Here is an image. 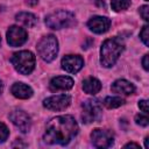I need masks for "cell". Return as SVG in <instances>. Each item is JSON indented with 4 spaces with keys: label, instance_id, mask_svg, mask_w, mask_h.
Returning a JSON list of instances; mask_svg holds the SVG:
<instances>
[{
    "label": "cell",
    "instance_id": "cell-2",
    "mask_svg": "<svg viewBox=\"0 0 149 149\" xmlns=\"http://www.w3.org/2000/svg\"><path fill=\"white\" fill-rule=\"evenodd\" d=\"M125 49V43L120 37H112L104 41L100 48V63L104 68H112Z\"/></svg>",
    "mask_w": 149,
    "mask_h": 149
},
{
    "label": "cell",
    "instance_id": "cell-30",
    "mask_svg": "<svg viewBox=\"0 0 149 149\" xmlns=\"http://www.w3.org/2000/svg\"><path fill=\"white\" fill-rule=\"evenodd\" d=\"M0 44H1V37H0Z\"/></svg>",
    "mask_w": 149,
    "mask_h": 149
},
{
    "label": "cell",
    "instance_id": "cell-27",
    "mask_svg": "<svg viewBox=\"0 0 149 149\" xmlns=\"http://www.w3.org/2000/svg\"><path fill=\"white\" fill-rule=\"evenodd\" d=\"M38 2V0H26V3L29 6H35Z\"/></svg>",
    "mask_w": 149,
    "mask_h": 149
},
{
    "label": "cell",
    "instance_id": "cell-23",
    "mask_svg": "<svg viewBox=\"0 0 149 149\" xmlns=\"http://www.w3.org/2000/svg\"><path fill=\"white\" fill-rule=\"evenodd\" d=\"M148 12H149V6H147V5H143V6H141V7L139 8V13H140V15L142 16V19H143L144 21H148V20H149Z\"/></svg>",
    "mask_w": 149,
    "mask_h": 149
},
{
    "label": "cell",
    "instance_id": "cell-29",
    "mask_svg": "<svg viewBox=\"0 0 149 149\" xmlns=\"http://www.w3.org/2000/svg\"><path fill=\"white\" fill-rule=\"evenodd\" d=\"M1 91H2V84H1V80H0V93H1Z\"/></svg>",
    "mask_w": 149,
    "mask_h": 149
},
{
    "label": "cell",
    "instance_id": "cell-13",
    "mask_svg": "<svg viewBox=\"0 0 149 149\" xmlns=\"http://www.w3.org/2000/svg\"><path fill=\"white\" fill-rule=\"evenodd\" d=\"M73 84H74V81L71 77H69V76H58V77H55L50 80L49 88L52 92L68 91V90L72 88Z\"/></svg>",
    "mask_w": 149,
    "mask_h": 149
},
{
    "label": "cell",
    "instance_id": "cell-17",
    "mask_svg": "<svg viewBox=\"0 0 149 149\" xmlns=\"http://www.w3.org/2000/svg\"><path fill=\"white\" fill-rule=\"evenodd\" d=\"M15 20L19 23H21V24H23L24 27H28V28H31L37 23V17L33 13H28V12H21L19 14H16Z\"/></svg>",
    "mask_w": 149,
    "mask_h": 149
},
{
    "label": "cell",
    "instance_id": "cell-7",
    "mask_svg": "<svg viewBox=\"0 0 149 149\" xmlns=\"http://www.w3.org/2000/svg\"><path fill=\"white\" fill-rule=\"evenodd\" d=\"M92 144L95 148H109L114 143V135L111 130L95 128L91 133Z\"/></svg>",
    "mask_w": 149,
    "mask_h": 149
},
{
    "label": "cell",
    "instance_id": "cell-25",
    "mask_svg": "<svg viewBox=\"0 0 149 149\" xmlns=\"http://www.w3.org/2000/svg\"><path fill=\"white\" fill-rule=\"evenodd\" d=\"M148 58H149V55H148V54H146V55L143 56V58H142V65H143V69H144L146 71L149 70V62H148Z\"/></svg>",
    "mask_w": 149,
    "mask_h": 149
},
{
    "label": "cell",
    "instance_id": "cell-22",
    "mask_svg": "<svg viewBox=\"0 0 149 149\" xmlns=\"http://www.w3.org/2000/svg\"><path fill=\"white\" fill-rule=\"evenodd\" d=\"M148 26L146 24V26H143L142 27V30L140 31V38H141V41L143 42V44L144 45H149V33H148Z\"/></svg>",
    "mask_w": 149,
    "mask_h": 149
},
{
    "label": "cell",
    "instance_id": "cell-16",
    "mask_svg": "<svg viewBox=\"0 0 149 149\" xmlns=\"http://www.w3.org/2000/svg\"><path fill=\"white\" fill-rule=\"evenodd\" d=\"M83 90L87 94H97L101 90V83L94 77H88L83 81Z\"/></svg>",
    "mask_w": 149,
    "mask_h": 149
},
{
    "label": "cell",
    "instance_id": "cell-8",
    "mask_svg": "<svg viewBox=\"0 0 149 149\" xmlns=\"http://www.w3.org/2000/svg\"><path fill=\"white\" fill-rule=\"evenodd\" d=\"M9 120L13 122V125L19 128L20 132L22 133H28L31 128V119L30 116L23 111V109H13L9 113Z\"/></svg>",
    "mask_w": 149,
    "mask_h": 149
},
{
    "label": "cell",
    "instance_id": "cell-24",
    "mask_svg": "<svg viewBox=\"0 0 149 149\" xmlns=\"http://www.w3.org/2000/svg\"><path fill=\"white\" fill-rule=\"evenodd\" d=\"M139 108L143 112V113H148V101L147 100H140L139 101Z\"/></svg>",
    "mask_w": 149,
    "mask_h": 149
},
{
    "label": "cell",
    "instance_id": "cell-28",
    "mask_svg": "<svg viewBox=\"0 0 149 149\" xmlns=\"http://www.w3.org/2000/svg\"><path fill=\"white\" fill-rule=\"evenodd\" d=\"M144 147H146V149L149 148V136H147V137L144 139Z\"/></svg>",
    "mask_w": 149,
    "mask_h": 149
},
{
    "label": "cell",
    "instance_id": "cell-18",
    "mask_svg": "<svg viewBox=\"0 0 149 149\" xmlns=\"http://www.w3.org/2000/svg\"><path fill=\"white\" fill-rule=\"evenodd\" d=\"M126 101L121 97H106L104 99V106L112 109V108H118L122 106Z\"/></svg>",
    "mask_w": 149,
    "mask_h": 149
},
{
    "label": "cell",
    "instance_id": "cell-20",
    "mask_svg": "<svg viewBox=\"0 0 149 149\" xmlns=\"http://www.w3.org/2000/svg\"><path fill=\"white\" fill-rule=\"evenodd\" d=\"M135 122L136 125L141 126V127H147L149 125V119L147 116V114H136L135 115Z\"/></svg>",
    "mask_w": 149,
    "mask_h": 149
},
{
    "label": "cell",
    "instance_id": "cell-5",
    "mask_svg": "<svg viewBox=\"0 0 149 149\" xmlns=\"http://www.w3.org/2000/svg\"><path fill=\"white\" fill-rule=\"evenodd\" d=\"M45 24L51 28V29H63V28H68L71 27L76 23V17L73 15V13L69 12V10H56L49 15L45 16L44 20Z\"/></svg>",
    "mask_w": 149,
    "mask_h": 149
},
{
    "label": "cell",
    "instance_id": "cell-26",
    "mask_svg": "<svg viewBox=\"0 0 149 149\" xmlns=\"http://www.w3.org/2000/svg\"><path fill=\"white\" fill-rule=\"evenodd\" d=\"M129 147H133V148H140V146L137 144V143H134V142H129V143H127V144H125V148H129Z\"/></svg>",
    "mask_w": 149,
    "mask_h": 149
},
{
    "label": "cell",
    "instance_id": "cell-15",
    "mask_svg": "<svg viewBox=\"0 0 149 149\" xmlns=\"http://www.w3.org/2000/svg\"><path fill=\"white\" fill-rule=\"evenodd\" d=\"M12 94L17 99H29L33 95V88L24 83H14L10 87Z\"/></svg>",
    "mask_w": 149,
    "mask_h": 149
},
{
    "label": "cell",
    "instance_id": "cell-12",
    "mask_svg": "<svg viewBox=\"0 0 149 149\" xmlns=\"http://www.w3.org/2000/svg\"><path fill=\"white\" fill-rule=\"evenodd\" d=\"M87 27L90 28L91 31H93L95 34H104L109 29L111 20L106 16L95 15V16H92L87 21Z\"/></svg>",
    "mask_w": 149,
    "mask_h": 149
},
{
    "label": "cell",
    "instance_id": "cell-14",
    "mask_svg": "<svg viewBox=\"0 0 149 149\" xmlns=\"http://www.w3.org/2000/svg\"><path fill=\"white\" fill-rule=\"evenodd\" d=\"M111 90H112V92H114V93H116V94L130 95V94L134 93L135 86H134L130 81H128V80H126V79H118V80H115V81L112 84Z\"/></svg>",
    "mask_w": 149,
    "mask_h": 149
},
{
    "label": "cell",
    "instance_id": "cell-1",
    "mask_svg": "<svg viewBox=\"0 0 149 149\" xmlns=\"http://www.w3.org/2000/svg\"><path fill=\"white\" fill-rule=\"evenodd\" d=\"M78 130V123L72 115H59L47 123L43 140L48 144L66 146L76 137Z\"/></svg>",
    "mask_w": 149,
    "mask_h": 149
},
{
    "label": "cell",
    "instance_id": "cell-4",
    "mask_svg": "<svg viewBox=\"0 0 149 149\" xmlns=\"http://www.w3.org/2000/svg\"><path fill=\"white\" fill-rule=\"evenodd\" d=\"M36 49H37L38 56L44 62L50 63L56 58V56L58 54V41L51 34L45 35L38 41Z\"/></svg>",
    "mask_w": 149,
    "mask_h": 149
},
{
    "label": "cell",
    "instance_id": "cell-21",
    "mask_svg": "<svg viewBox=\"0 0 149 149\" xmlns=\"http://www.w3.org/2000/svg\"><path fill=\"white\" fill-rule=\"evenodd\" d=\"M9 136V130H8V127L3 123V122H0V143H3Z\"/></svg>",
    "mask_w": 149,
    "mask_h": 149
},
{
    "label": "cell",
    "instance_id": "cell-10",
    "mask_svg": "<svg viewBox=\"0 0 149 149\" xmlns=\"http://www.w3.org/2000/svg\"><path fill=\"white\" fill-rule=\"evenodd\" d=\"M71 104V97L69 94H57L43 100V106L50 111H63Z\"/></svg>",
    "mask_w": 149,
    "mask_h": 149
},
{
    "label": "cell",
    "instance_id": "cell-11",
    "mask_svg": "<svg viewBox=\"0 0 149 149\" xmlns=\"http://www.w3.org/2000/svg\"><path fill=\"white\" fill-rule=\"evenodd\" d=\"M62 69L69 73H77L84 66V59L79 55H66L61 62Z\"/></svg>",
    "mask_w": 149,
    "mask_h": 149
},
{
    "label": "cell",
    "instance_id": "cell-6",
    "mask_svg": "<svg viewBox=\"0 0 149 149\" xmlns=\"http://www.w3.org/2000/svg\"><path fill=\"white\" fill-rule=\"evenodd\" d=\"M101 104L98 99H88L81 104V120L84 123H92L101 118Z\"/></svg>",
    "mask_w": 149,
    "mask_h": 149
},
{
    "label": "cell",
    "instance_id": "cell-19",
    "mask_svg": "<svg viewBox=\"0 0 149 149\" xmlns=\"http://www.w3.org/2000/svg\"><path fill=\"white\" fill-rule=\"evenodd\" d=\"M130 6V0H112L111 7L114 12H123Z\"/></svg>",
    "mask_w": 149,
    "mask_h": 149
},
{
    "label": "cell",
    "instance_id": "cell-31",
    "mask_svg": "<svg viewBox=\"0 0 149 149\" xmlns=\"http://www.w3.org/2000/svg\"><path fill=\"white\" fill-rule=\"evenodd\" d=\"M146 1H148V0H146Z\"/></svg>",
    "mask_w": 149,
    "mask_h": 149
},
{
    "label": "cell",
    "instance_id": "cell-9",
    "mask_svg": "<svg viewBox=\"0 0 149 149\" xmlns=\"http://www.w3.org/2000/svg\"><path fill=\"white\" fill-rule=\"evenodd\" d=\"M6 37L10 47H20L28 40V34L26 29L20 26H10L6 33Z\"/></svg>",
    "mask_w": 149,
    "mask_h": 149
},
{
    "label": "cell",
    "instance_id": "cell-3",
    "mask_svg": "<svg viewBox=\"0 0 149 149\" xmlns=\"http://www.w3.org/2000/svg\"><path fill=\"white\" fill-rule=\"evenodd\" d=\"M14 69L21 74H29L35 68V56L29 50H21L14 52L10 57Z\"/></svg>",
    "mask_w": 149,
    "mask_h": 149
}]
</instances>
